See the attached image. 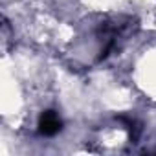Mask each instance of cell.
Wrapping results in <instances>:
<instances>
[{"label":"cell","mask_w":156,"mask_h":156,"mask_svg":"<svg viewBox=\"0 0 156 156\" xmlns=\"http://www.w3.org/2000/svg\"><path fill=\"white\" fill-rule=\"evenodd\" d=\"M62 129V121L53 110H46L39 118V132L44 136H55Z\"/></svg>","instance_id":"1"}]
</instances>
